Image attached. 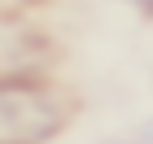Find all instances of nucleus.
I'll return each instance as SVG.
<instances>
[{
	"instance_id": "f257e3e1",
	"label": "nucleus",
	"mask_w": 153,
	"mask_h": 144,
	"mask_svg": "<svg viewBox=\"0 0 153 144\" xmlns=\"http://www.w3.org/2000/svg\"><path fill=\"white\" fill-rule=\"evenodd\" d=\"M61 127L57 96L26 79L0 83V144H39Z\"/></svg>"
},
{
	"instance_id": "f03ea898",
	"label": "nucleus",
	"mask_w": 153,
	"mask_h": 144,
	"mask_svg": "<svg viewBox=\"0 0 153 144\" xmlns=\"http://www.w3.org/2000/svg\"><path fill=\"white\" fill-rule=\"evenodd\" d=\"M140 144H153V122H144V127H140Z\"/></svg>"
}]
</instances>
